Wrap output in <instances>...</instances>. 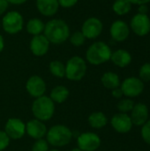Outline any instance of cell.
Here are the masks:
<instances>
[{"instance_id": "obj_9", "label": "cell", "mask_w": 150, "mask_h": 151, "mask_svg": "<svg viewBox=\"0 0 150 151\" xmlns=\"http://www.w3.org/2000/svg\"><path fill=\"white\" fill-rule=\"evenodd\" d=\"M103 24L102 20L96 17H90L87 19L81 26V33L86 39H95L103 32Z\"/></svg>"}, {"instance_id": "obj_5", "label": "cell", "mask_w": 150, "mask_h": 151, "mask_svg": "<svg viewBox=\"0 0 150 151\" xmlns=\"http://www.w3.org/2000/svg\"><path fill=\"white\" fill-rule=\"evenodd\" d=\"M86 60L79 56L70 58L65 63V78L72 81H81L87 73Z\"/></svg>"}, {"instance_id": "obj_40", "label": "cell", "mask_w": 150, "mask_h": 151, "mask_svg": "<svg viewBox=\"0 0 150 151\" xmlns=\"http://www.w3.org/2000/svg\"><path fill=\"white\" fill-rule=\"evenodd\" d=\"M49 151H59L58 150H56V149H54V150H50Z\"/></svg>"}, {"instance_id": "obj_11", "label": "cell", "mask_w": 150, "mask_h": 151, "mask_svg": "<svg viewBox=\"0 0 150 151\" xmlns=\"http://www.w3.org/2000/svg\"><path fill=\"white\" fill-rule=\"evenodd\" d=\"M130 29L138 36H146L150 32V19L148 14L136 13L130 21Z\"/></svg>"}, {"instance_id": "obj_8", "label": "cell", "mask_w": 150, "mask_h": 151, "mask_svg": "<svg viewBox=\"0 0 150 151\" xmlns=\"http://www.w3.org/2000/svg\"><path fill=\"white\" fill-rule=\"evenodd\" d=\"M4 131L11 140H19L26 134V123L18 118H10L5 125Z\"/></svg>"}, {"instance_id": "obj_22", "label": "cell", "mask_w": 150, "mask_h": 151, "mask_svg": "<svg viewBox=\"0 0 150 151\" xmlns=\"http://www.w3.org/2000/svg\"><path fill=\"white\" fill-rule=\"evenodd\" d=\"M101 81L104 88H106L107 89H111V90L119 88L121 84L119 76L113 72L104 73L101 78Z\"/></svg>"}, {"instance_id": "obj_16", "label": "cell", "mask_w": 150, "mask_h": 151, "mask_svg": "<svg viewBox=\"0 0 150 151\" xmlns=\"http://www.w3.org/2000/svg\"><path fill=\"white\" fill-rule=\"evenodd\" d=\"M47 127L44 122L36 119H31L26 123V134L34 140L43 139L47 134Z\"/></svg>"}, {"instance_id": "obj_27", "label": "cell", "mask_w": 150, "mask_h": 151, "mask_svg": "<svg viewBox=\"0 0 150 151\" xmlns=\"http://www.w3.org/2000/svg\"><path fill=\"white\" fill-rule=\"evenodd\" d=\"M134 104V102L131 99H122L118 104V109L121 113H127L133 110Z\"/></svg>"}, {"instance_id": "obj_3", "label": "cell", "mask_w": 150, "mask_h": 151, "mask_svg": "<svg viewBox=\"0 0 150 151\" xmlns=\"http://www.w3.org/2000/svg\"><path fill=\"white\" fill-rule=\"evenodd\" d=\"M72 130L64 125H55L48 129L46 141L50 146L60 148L68 145L72 139Z\"/></svg>"}, {"instance_id": "obj_20", "label": "cell", "mask_w": 150, "mask_h": 151, "mask_svg": "<svg viewBox=\"0 0 150 151\" xmlns=\"http://www.w3.org/2000/svg\"><path fill=\"white\" fill-rule=\"evenodd\" d=\"M69 95H70V91L65 86L57 85L51 89L50 97L55 104H60L65 103L67 100V98L69 97Z\"/></svg>"}, {"instance_id": "obj_12", "label": "cell", "mask_w": 150, "mask_h": 151, "mask_svg": "<svg viewBox=\"0 0 150 151\" xmlns=\"http://www.w3.org/2000/svg\"><path fill=\"white\" fill-rule=\"evenodd\" d=\"M47 89L45 81L39 75H33L29 77L26 82L27 92L34 99L45 95Z\"/></svg>"}, {"instance_id": "obj_35", "label": "cell", "mask_w": 150, "mask_h": 151, "mask_svg": "<svg viewBox=\"0 0 150 151\" xmlns=\"http://www.w3.org/2000/svg\"><path fill=\"white\" fill-rule=\"evenodd\" d=\"M149 12V7L147 6V4H141L138 7V13L141 14H147Z\"/></svg>"}, {"instance_id": "obj_17", "label": "cell", "mask_w": 150, "mask_h": 151, "mask_svg": "<svg viewBox=\"0 0 150 151\" xmlns=\"http://www.w3.org/2000/svg\"><path fill=\"white\" fill-rule=\"evenodd\" d=\"M131 120L133 125L137 127H142L149 119V108L146 104L139 103L134 104L131 111Z\"/></svg>"}, {"instance_id": "obj_32", "label": "cell", "mask_w": 150, "mask_h": 151, "mask_svg": "<svg viewBox=\"0 0 150 151\" xmlns=\"http://www.w3.org/2000/svg\"><path fill=\"white\" fill-rule=\"evenodd\" d=\"M57 1H58L60 7L68 9V8H72L75 6L79 0H57Z\"/></svg>"}, {"instance_id": "obj_13", "label": "cell", "mask_w": 150, "mask_h": 151, "mask_svg": "<svg viewBox=\"0 0 150 151\" xmlns=\"http://www.w3.org/2000/svg\"><path fill=\"white\" fill-rule=\"evenodd\" d=\"M50 43L49 40L45 37L43 34H42L32 37L29 43V49L34 56L43 57L48 53L50 50Z\"/></svg>"}, {"instance_id": "obj_19", "label": "cell", "mask_w": 150, "mask_h": 151, "mask_svg": "<svg viewBox=\"0 0 150 151\" xmlns=\"http://www.w3.org/2000/svg\"><path fill=\"white\" fill-rule=\"evenodd\" d=\"M111 60L115 65L120 68H124L131 64L132 55L130 54L129 51L123 49H119L111 53Z\"/></svg>"}, {"instance_id": "obj_14", "label": "cell", "mask_w": 150, "mask_h": 151, "mask_svg": "<svg viewBox=\"0 0 150 151\" xmlns=\"http://www.w3.org/2000/svg\"><path fill=\"white\" fill-rule=\"evenodd\" d=\"M111 125L112 128L119 134H127L132 130L133 123L130 116L126 113H117L115 114L111 120Z\"/></svg>"}, {"instance_id": "obj_18", "label": "cell", "mask_w": 150, "mask_h": 151, "mask_svg": "<svg viewBox=\"0 0 150 151\" xmlns=\"http://www.w3.org/2000/svg\"><path fill=\"white\" fill-rule=\"evenodd\" d=\"M35 4L38 12L45 17L54 16L60 7L57 0H36Z\"/></svg>"}, {"instance_id": "obj_2", "label": "cell", "mask_w": 150, "mask_h": 151, "mask_svg": "<svg viewBox=\"0 0 150 151\" xmlns=\"http://www.w3.org/2000/svg\"><path fill=\"white\" fill-rule=\"evenodd\" d=\"M111 49L107 43L104 42H95L88 48L86 59L93 65H100L111 60Z\"/></svg>"}, {"instance_id": "obj_41", "label": "cell", "mask_w": 150, "mask_h": 151, "mask_svg": "<svg viewBox=\"0 0 150 151\" xmlns=\"http://www.w3.org/2000/svg\"><path fill=\"white\" fill-rule=\"evenodd\" d=\"M0 27H1V20H0Z\"/></svg>"}, {"instance_id": "obj_33", "label": "cell", "mask_w": 150, "mask_h": 151, "mask_svg": "<svg viewBox=\"0 0 150 151\" xmlns=\"http://www.w3.org/2000/svg\"><path fill=\"white\" fill-rule=\"evenodd\" d=\"M8 7H9V3L7 2V0H0V16L7 12Z\"/></svg>"}, {"instance_id": "obj_31", "label": "cell", "mask_w": 150, "mask_h": 151, "mask_svg": "<svg viewBox=\"0 0 150 151\" xmlns=\"http://www.w3.org/2000/svg\"><path fill=\"white\" fill-rule=\"evenodd\" d=\"M10 141L11 139L5 134V132L0 130V151L4 150L5 149L8 148L10 144Z\"/></svg>"}, {"instance_id": "obj_21", "label": "cell", "mask_w": 150, "mask_h": 151, "mask_svg": "<svg viewBox=\"0 0 150 151\" xmlns=\"http://www.w3.org/2000/svg\"><path fill=\"white\" fill-rule=\"evenodd\" d=\"M88 122L92 128L101 129V128H103L107 125L108 118L102 111H95V112H92L88 116Z\"/></svg>"}, {"instance_id": "obj_7", "label": "cell", "mask_w": 150, "mask_h": 151, "mask_svg": "<svg viewBox=\"0 0 150 151\" xmlns=\"http://www.w3.org/2000/svg\"><path fill=\"white\" fill-rule=\"evenodd\" d=\"M101 138L93 132L80 134L77 138L78 149L82 151H96L101 146Z\"/></svg>"}, {"instance_id": "obj_4", "label": "cell", "mask_w": 150, "mask_h": 151, "mask_svg": "<svg viewBox=\"0 0 150 151\" xmlns=\"http://www.w3.org/2000/svg\"><path fill=\"white\" fill-rule=\"evenodd\" d=\"M55 103L48 96H42L35 98L32 104V113L34 119L42 122L48 121L54 116L55 113Z\"/></svg>"}, {"instance_id": "obj_1", "label": "cell", "mask_w": 150, "mask_h": 151, "mask_svg": "<svg viewBox=\"0 0 150 151\" xmlns=\"http://www.w3.org/2000/svg\"><path fill=\"white\" fill-rule=\"evenodd\" d=\"M43 35L52 44H62L71 35L68 24L62 19H52L45 23Z\"/></svg>"}, {"instance_id": "obj_37", "label": "cell", "mask_w": 150, "mask_h": 151, "mask_svg": "<svg viewBox=\"0 0 150 151\" xmlns=\"http://www.w3.org/2000/svg\"><path fill=\"white\" fill-rule=\"evenodd\" d=\"M27 0H7V2L9 3V4H15V5H19V4H23L27 2Z\"/></svg>"}, {"instance_id": "obj_24", "label": "cell", "mask_w": 150, "mask_h": 151, "mask_svg": "<svg viewBox=\"0 0 150 151\" xmlns=\"http://www.w3.org/2000/svg\"><path fill=\"white\" fill-rule=\"evenodd\" d=\"M131 9L132 4L128 0H115L112 4L113 12L119 16H123L129 13Z\"/></svg>"}, {"instance_id": "obj_30", "label": "cell", "mask_w": 150, "mask_h": 151, "mask_svg": "<svg viewBox=\"0 0 150 151\" xmlns=\"http://www.w3.org/2000/svg\"><path fill=\"white\" fill-rule=\"evenodd\" d=\"M141 134V137H142L143 141L147 144L150 145V120H148L142 126Z\"/></svg>"}, {"instance_id": "obj_34", "label": "cell", "mask_w": 150, "mask_h": 151, "mask_svg": "<svg viewBox=\"0 0 150 151\" xmlns=\"http://www.w3.org/2000/svg\"><path fill=\"white\" fill-rule=\"evenodd\" d=\"M111 91H112V92H111L112 96L115 97V98H117V99H120V98H122V96H124L123 91H122V89L120 88V87H119V88H115V89H112Z\"/></svg>"}, {"instance_id": "obj_10", "label": "cell", "mask_w": 150, "mask_h": 151, "mask_svg": "<svg viewBox=\"0 0 150 151\" xmlns=\"http://www.w3.org/2000/svg\"><path fill=\"white\" fill-rule=\"evenodd\" d=\"M120 88L124 96L127 97H136L144 91V82L137 77H128L120 84Z\"/></svg>"}, {"instance_id": "obj_39", "label": "cell", "mask_w": 150, "mask_h": 151, "mask_svg": "<svg viewBox=\"0 0 150 151\" xmlns=\"http://www.w3.org/2000/svg\"><path fill=\"white\" fill-rule=\"evenodd\" d=\"M70 151H82V150H80V149H78V148H75V149H72V150H70Z\"/></svg>"}, {"instance_id": "obj_15", "label": "cell", "mask_w": 150, "mask_h": 151, "mask_svg": "<svg viewBox=\"0 0 150 151\" xmlns=\"http://www.w3.org/2000/svg\"><path fill=\"white\" fill-rule=\"evenodd\" d=\"M130 27L124 20L117 19L112 22L110 27V35L111 38L116 42H124L126 41L130 35Z\"/></svg>"}, {"instance_id": "obj_6", "label": "cell", "mask_w": 150, "mask_h": 151, "mask_svg": "<svg viewBox=\"0 0 150 151\" xmlns=\"http://www.w3.org/2000/svg\"><path fill=\"white\" fill-rule=\"evenodd\" d=\"M1 27L4 31L9 35L19 33L24 27V18L18 11H10L3 15Z\"/></svg>"}, {"instance_id": "obj_23", "label": "cell", "mask_w": 150, "mask_h": 151, "mask_svg": "<svg viewBox=\"0 0 150 151\" xmlns=\"http://www.w3.org/2000/svg\"><path fill=\"white\" fill-rule=\"evenodd\" d=\"M44 27H45V23L39 18L30 19L26 25L27 32L32 36L43 34Z\"/></svg>"}, {"instance_id": "obj_28", "label": "cell", "mask_w": 150, "mask_h": 151, "mask_svg": "<svg viewBox=\"0 0 150 151\" xmlns=\"http://www.w3.org/2000/svg\"><path fill=\"white\" fill-rule=\"evenodd\" d=\"M140 79L143 82H149L150 81V63H145L141 65L140 72H139Z\"/></svg>"}, {"instance_id": "obj_25", "label": "cell", "mask_w": 150, "mask_h": 151, "mask_svg": "<svg viewBox=\"0 0 150 151\" xmlns=\"http://www.w3.org/2000/svg\"><path fill=\"white\" fill-rule=\"evenodd\" d=\"M49 69L50 73L57 78L65 77V65L60 60H53L50 63Z\"/></svg>"}, {"instance_id": "obj_36", "label": "cell", "mask_w": 150, "mask_h": 151, "mask_svg": "<svg viewBox=\"0 0 150 151\" xmlns=\"http://www.w3.org/2000/svg\"><path fill=\"white\" fill-rule=\"evenodd\" d=\"M132 4H137V5H141V4H148L150 3V0H128Z\"/></svg>"}, {"instance_id": "obj_38", "label": "cell", "mask_w": 150, "mask_h": 151, "mask_svg": "<svg viewBox=\"0 0 150 151\" xmlns=\"http://www.w3.org/2000/svg\"><path fill=\"white\" fill-rule=\"evenodd\" d=\"M4 48V39L3 37V35H0V53L3 51Z\"/></svg>"}, {"instance_id": "obj_26", "label": "cell", "mask_w": 150, "mask_h": 151, "mask_svg": "<svg viewBox=\"0 0 150 151\" xmlns=\"http://www.w3.org/2000/svg\"><path fill=\"white\" fill-rule=\"evenodd\" d=\"M68 40L71 42V44L73 45L74 47H80L85 43L86 38L84 35L81 33V31H75L70 35Z\"/></svg>"}, {"instance_id": "obj_29", "label": "cell", "mask_w": 150, "mask_h": 151, "mask_svg": "<svg viewBox=\"0 0 150 151\" xmlns=\"http://www.w3.org/2000/svg\"><path fill=\"white\" fill-rule=\"evenodd\" d=\"M50 150V144L44 139L35 140L32 146V151H49Z\"/></svg>"}]
</instances>
